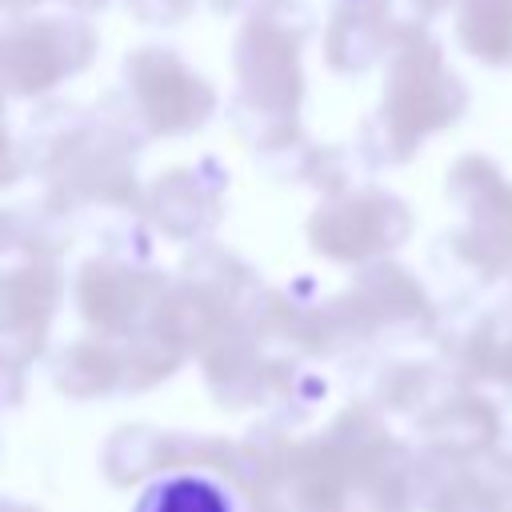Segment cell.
Returning <instances> with one entry per match:
<instances>
[{
    "mask_svg": "<svg viewBox=\"0 0 512 512\" xmlns=\"http://www.w3.org/2000/svg\"><path fill=\"white\" fill-rule=\"evenodd\" d=\"M308 36V12L300 0H264L244 20L232 64H236V128L252 152L264 160L296 156L308 172L312 152L300 136V100H304V68L300 48Z\"/></svg>",
    "mask_w": 512,
    "mask_h": 512,
    "instance_id": "6da1fadb",
    "label": "cell"
},
{
    "mask_svg": "<svg viewBox=\"0 0 512 512\" xmlns=\"http://www.w3.org/2000/svg\"><path fill=\"white\" fill-rule=\"evenodd\" d=\"M36 148V172L48 184V204L68 208H140V188L132 176V156L140 140L128 132L120 116H96L80 108H64Z\"/></svg>",
    "mask_w": 512,
    "mask_h": 512,
    "instance_id": "7a4b0ae2",
    "label": "cell"
},
{
    "mask_svg": "<svg viewBox=\"0 0 512 512\" xmlns=\"http://www.w3.org/2000/svg\"><path fill=\"white\" fill-rule=\"evenodd\" d=\"M468 108V84L448 68L444 48L424 32L392 52L384 92L364 124L368 164H404L432 132L456 124Z\"/></svg>",
    "mask_w": 512,
    "mask_h": 512,
    "instance_id": "3957f363",
    "label": "cell"
},
{
    "mask_svg": "<svg viewBox=\"0 0 512 512\" xmlns=\"http://www.w3.org/2000/svg\"><path fill=\"white\" fill-rule=\"evenodd\" d=\"M128 112L152 136H184L208 124L216 112V88L192 72L180 52L148 44L136 48L120 68Z\"/></svg>",
    "mask_w": 512,
    "mask_h": 512,
    "instance_id": "277c9868",
    "label": "cell"
},
{
    "mask_svg": "<svg viewBox=\"0 0 512 512\" xmlns=\"http://www.w3.org/2000/svg\"><path fill=\"white\" fill-rule=\"evenodd\" d=\"M412 232V212L388 188H344L324 196L308 216V240L316 252L340 264H368L396 252Z\"/></svg>",
    "mask_w": 512,
    "mask_h": 512,
    "instance_id": "5b68a950",
    "label": "cell"
},
{
    "mask_svg": "<svg viewBox=\"0 0 512 512\" xmlns=\"http://www.w3.org/2000/svg\"><path fill=\"white\" fill-rule=\"evenodd\" d=\"M448 200L464 212V228L448 240L476 272L496 276L512 268V180L488 156H460L444 180Z\"/></svg>",
    "mask_w": 512,
    "mask_h": 512,
    "instance_id": "8992f818",
    "label": "cell"
},
{
    "mask_svg": "<svg viewBox=\"0 0 512 512\" xmlns=\"http://www.w3.org/2000/svg\"><path fill=\"white\" fill-rule=\"evenodd\" d=\"M96 52V32L80 16H28L4 32V88L32 100L76 76Z\"/></svg>",
    "mask_w": 512,
    "mask_h": 512,
    "instance_id": "52a82bcc",
    "label": "cell"
},
{
    "mask_svg": "<svg viewBox=\"0 0 512 512\" xmlns=\"http://www.w3.org/2000/svg\"><path fill=\"white\" fill-rule=\"evenodd\" d=\"M224 188L228 172L212 156H204L200 164L168 168L164 176H156L144 192V212L168 240H200L224 216Z\"/></svg>",
    "mask_w": 512,
    "mask_h": 512,
    "instance_id": "ba28073f",
    "label": "cell"
},
{
    "mask_svg": "<svg viewBox=\"0 0 512 512\" xmlns=\"http://www.w3.org/2000/svg\"><path fill=\"white\" fill-rule=\"evenodd\" d=\"M164 276L136 264V260H120V256H96L80 268L76 276V296L80 308L92 324L100 328H128L132 316H140V308L156 296H164Z\"/></svg>",
    "mask_w": 512,
    "mask_h": 512,
    "instance_id": "9c48e42d",
    "label": "cell"
},
{
    "mask_svg": "<svg viewBox=\"0 0 512 512\" xmlns=\"http://www.w3.org/2000/svg\"><path fill=\"white\" fill-rule=\"evenodd\" d=\"M392 48V36L380 20V0H336L328 20L324 56L336 72H364Z\"/></svg>",
    "mask_w": 512,
    "mask_h": 512,
    "instance_id": "30bf717a",
    "label": "cell"
},
{
    "mask_svg": "<svg viewBox=\"0 0 512 512\" xmlns=\"http://www.w3.org/2000/svg\"><path fill=\"white\" fill-rule=\"evenodd\" d=\"M456 8V40L484 64H512V0H448Z\"/></svg>",
    "mask_w": 512,
    "mask_h": 512,
    "instance_id": "8fae6325",
    "label": "cell"
},
{
    "mask_svg": "<svg viewBox=\"0 0 512 512\" xmlns=\"http://www.w3.org/2000/svg\"><path fill=\"white\" fill-rule=\"evenodd\" d=\"M140 512H228V504L204 480H168L144 500Z\"/></svg>",
    "mask_w": 512,
    "mask_h": 512,
    "instance_id": "7c38bea8",
    "label": "cell"
},
{
    "mask_svg": "<svg viewBox=\"0 0 512 512\" xmlns=\"http://www.w3.org/2000/svg\"><path fill=\"white\" fill-rule=\"evenodd\" d=\"M144 24H180L192 12V0H124Z\"/></svg>",
    "mask_w": 512,
    "mask_h": 512,
    "instance_id": "4fadbf2b",
    "label": "cell"
},
{
    "mask_svg": "<svg viewBox=\"0 0 512 512\" xmlns=\"http://www.w3.org/2000/svg\"><path fill=\"white\" fill-rule=\"evenodd\" d=\"M32 4H40V0H4L8 12H16V8H32ZM64 4H72V8H80V12H92V8H104L108 0H64Z\"/></svg>",
    "mask_w": 512,
    "mask_h": 512,
    "instance_id": "5bb4252c",
    "label": "cell"
}]
</instances>
